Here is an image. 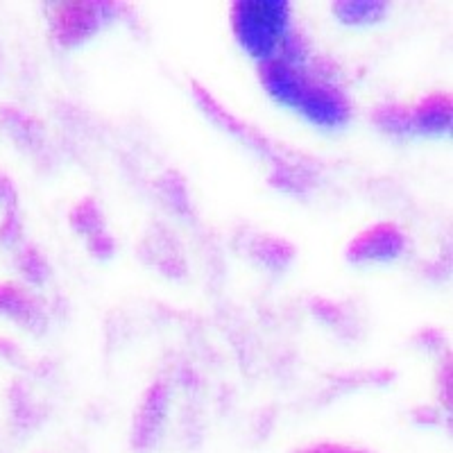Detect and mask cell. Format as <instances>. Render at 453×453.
Wrapping results in <instances>:
<instances>
[{
	"label": "cell",
	"instance_id": "obj_1",
	"mask_svg": "<svg viewBox=\"0 0 453 453\" xmlns=\"http://www.w3.org/2000/svg\"><path fill=\"white\" fill-rule=\"evenodd\" d=\"M261 82L283 107L304 113L318 127H345L351 119V104L335 84L311 75L304 66H290L281 59L263 62Z\"/></svg>",
	"mask_w": 453,
	"mask_h": 453
},
{
	"label": "cell",
	"instance_id": "obj_2",
	"mask_svg": "<svg viewBox=\"0 0 453 453\" xmlns=\"http://www.w3.org/2000/svg\"><path fill=\"white\" fill-rule=\"evenodd\" d=\"M232 27L238 43L254 59L270 62L290 30L286 0H238L232 5Z\"/></svg>",
	"mask_w": 453,
	"mask_h": 453
},
{
	"label": "cell",
	"instance_id": "obj_3",
	"mask_svg": "<svg viewBox=\"0 0 453 453\" xmlns=\"http://www.w3.org/2000/svg\"><path fill=\"white\" fill-rule=\"evenodd\" d=\"M119 10L111 3L100 0H75L57 3L50 7V30L62 48H75L91 39Z\"/></svg>",
	"mask_w": 453,
	"mask_h": 453
},
{
	"label": "cell",
	"instance_id": "obj_4",
	"mask_svg": "<svg viewBox=\"0 0 453 453\" xmlns=\"http://www.w3.org/2000/svg\"><path fill=\"white\" fill-rule=\"evenodd\" d=\"M406 250V236L395 222H376L363 229L347 245V261L354 265L367 263H390L402 257Z\"/></svg>",
	"mask_w": 453,
	"mask_h": 453
},
{
	"label": "cell",
	"instance_id": "obj_5",
	"mask_svg": "<svg viewBox=\"0 0 453 453\" xmlns=\"http://www.w3.org/2000/svg\"><path fill=\"white\" fill-rule=\"evenodd\" d=\"M170 408V388L165 381H155L145 390L141 406L132 424V449L139 453H150L157 449L164 433L165 418Z\"/></svg>",
	"mask_w": 453,
	"mask_h": 453
},
{
	"label": "cell",
	"instance_id": "obj_6",
	"mask_svg": "<svg viewBox=\"0 0 453 453\" xmlns=\"http://www.w3.org/2000/svg\"><path fill=\"white\" fill-rule=\"evenodd\" d=\"M191 87H193V96H196V100H197V104L202 107V111H204L211 120H216L218 125H222V129H226L229 134H234L236 139H241L245 145H250V148H254L257 152H261L265 159L273 161V168L274 165H281L288 161L286 157H283V152L277 148V145L270 143V141L265 139L261 132H258V129L250 127L248 123H242V120H238L234 113L226 111V109L222 107V104L218 103V100L213 98L211 93L206 91L204 87H200L197 82H193Z\"/></svg>",
	"mask_w": 453,
	"mask_h": 453
},
{
	"label": "cell",
	"instance_id": "obj_7",
	"mask_svg": "<svg viewBox=\"0 0 453 453\" xmlns=\"http://www.w3.org/2000/svg\"><path fill=\"white\" fill-rule=\"evenodd\" d=\"M0 315L12 318L26 329H46V313L42 304L14 283H0Z\"/></svg>",
	"mask_w": 453,
	"mask_h": 453
},
{
	"label": "cell",
	"instance_id": "obj_8",
	"mask_svg": "<svg viewBox=\"0 0 453 453\" xmlns=\"http://www.w3.org/2000/svg\"><path fill=\"white\" fill-rule=\"evenodd\" d=\"M412 129L415 134L442 136L451 129L453 109L449 93H431L419 100L418 107H412Z\"/></svg>",
	"mask_w": 453,
	"mask_h": 453
},
{
	"label": "cell",
	"instance_id": "obj_9",
	"mask_svg": "<svg viewBox=\"0 0 453 453\" xmlns=\"http://www.w3.org/2000/svg\"><path fill=\"white\" fill-rule=\"evenodd\" d=\"M0 125L7 134L21 145L23 150H42L43 148V127L30 113L21 111L14 104L0 107Z\"/></svg>",
	"mask_w": 453,
	"mask_h": 453
},
{
	"label": "cell",
	"instance_id": "obj_10",
	"mask_svg": "<svg viewBox=\"0 0 453 453\" xmlns=\"http://www.w3.org/2000/svg\"><path fill=\"white\" fill-rule=\"evenodd\" d=\"M270 184L290 196H306L315 186V177L309 165L288 159L286 164L274 165L270 173Z\"/></svg>",
	"mask_w": 453,
	"mask_h": 453
},
{
	"label": "cell",
	"instance_id": "obj_11",
	"mask_svg": "<svg viewBox=\"0 0 453 453\" xmlns=\"http://www.w3.org/2000/svg\"><path fill=\"white\" fill-rule=\"evenodd\" d=\"M252 257L261 263L263 268L283 273L295 258V248L288 241L279 236H257L250 248Z\"/></svg>",
	"mask_w": 453,
	"mask_h": 453
},
{
	"label": "cell",
	"instance_id": "obj_12",
	"mask_svg": "<svg viewBox=\"0 0 453 453\" xmlns=\"http://www.w3.org/2000/svg\"><path fill=\"white\" fill-rule=\"evenodd\" d=\"M335 19L345 26H370L381 21L388 5L381 0H338L331 5Z\"/></svg>",
	"mask_w": 453,
	"mask_h": 453
},
{
	"label": "cell",
	"instance_id": "obj_13",
	"mask_svg": "<svg viewBox=\"0 0 453 453\" xmlns=\"http://www.w3.org/2000/svg\"><path fill=\"white\" fill-rule=\"evenodd\" d=\"M372 120L392 136L415 134V129H412V111L408 107H402V104H381V107H376V111L372 113Z\"/></svg>",
	"mask_w": 453,
	"mask_h": 453
},
{
	"label": "cell",
	"instance_id": "obj_14",
	"mask_svg": "<svg viewBox=\"0 0 453 453\" xmlns=\"http://www.w3.org/2000/svg\"><path fill=\"white\" fill-rule=\"evenodd\" d=\"M157 188H159V196L168 202L173 211H177L184 218L191 216V196H188L186 181L177 175L175 170L164 173V175L157 180Z\"/></svg>",
	"mask_w": 453,
	"mask_h": 453
},
{
	"label": "cell",
	"instance_id": "obj_15",
	"mask_svg": "<svg viewBox=\"0 0 453 453\" xmlns=\"http://www.w3.org/2000/svg\"><path fill=\"white\" fill-rule=\"evenodd\" d=\"M68 222H71L75 232L87 238L104 229L103 211H100L98 202L93 200V197H84V200H80L78 204L73 206L71 213H68Z\"/></svg>",
	"mask_w": 453,
	"mask_h": 453
},
{
	"label": "cell",
	"instance_id": "obj_16",
	"mask_svg": "<svg viewBox=\"0 0 453 453\" xmlns=\"http://www.w3.org/2000/svg\"><path fill=\"white\" fill-rule=\"evenodd\" d=\"M16 268L21 270L26 281L32 286H43L50 277V265L36 245H23L21 252L16 254Z\"/></svg>",
	"mask_w": 453,
	"mask_h": 453
},
{
	"label": "cell",
	"instance_id": "obj_17",
	"mask_svg": "<svg viewBox=\"0 0 453 453\" xmlns=\"http://www.w3.org/2000/svg\"><path fill=\"white\" fill-rule=\"evenodd\" d=\"M10 403H12V418H14V426L19 431H32L36 424L42 422V412L36 408V403L32 402L27 392L23 390V386L16 383L10 392Z\"/></svg>",
	"mask_w": 453,
	"mask_h": 453
},
{
	"label": "cell",
	"instance_id": "obj_18",
	"mask_svg": "<svg viewBox=\"0 0 453 453\" xmlns=\"http://www.w3.org/2000/svg\"><path fill=\"white\" fill-rule=\"evenodd\" d=\"M23 238V222L16 209H5V218L0 222V242L5 248H14Z\"/></svg>",
	"mask_w": 453,
	"mask_h": 453
},
{
	"label": "cell",
	"instance_id": "obj_19",
	"mask_svg": "<svg viewBox=\"0 0 453 453\" xmlns=\"http://www.w3.org/2000/svg\"><path fill=\"white\" fill-rule=\"evenodd\" d=\"M87 248L96 258H111L113 252H116V241H113L107 229H103V232L87 238Z\"/></svg>",
	"mask_w": 453,
	"mask_h": 453
},
{
	"label": "cell",
	"instance_id": "obj_20",
	"mask_svg": "<svg viewBox=\"0 0 453 453\" xmlns=\"http://www.w3.org/2000/svg\"><path fill=\"white\" fill-rule=\"evenodd\" d=\"M311 311H313L322 322H326V325L331 326L340 325V322H342V315H345L338 304L326 302V299H311Z\"/></svg>",
	"mask_w": 453,
	"mask_h": 453
},
{
	"label": "cell",
	"instance_id": "obj_21",
	"mask_svg": "<svg viewBox=\"0 0 453 453\" xmlns=\"http://www.w3.org/2000/svg\"><path fill=\"white\" fill-rule=\"evenodd\" d=\"M415 342L419 347H426V349H442V345L447 342L444 334L440 329H433V326H424L422 331L415 334Z\"/></svg>",
	"mask_w": 453,
	"mask_h": 453
},
{
	"label": "cell",
	"instance_id": "obj_22",
	"mask_svg": "<svg viewBox=\"0 0 453 453\" xmlns=\"http://www.w3.org/2000/svg\"><path fill=\"white\" fill-rule=\"evenodd\" d=\"M438 392H440V402L444 406H451V361H442V367H440V376H438Z\"/></svg>",
	"mask_w": 453,
	"mask_h": 453
},
{
	"label": "cell",
	"instance_id": "obj_23",
	"mask_svg": "<svg viewBox=\"0 0 453 453\" xmlns=\"http://www.w3.org/2000/svg\"><path fill=\"white\" fill-rule=\"evenodd\" d=\"M0 204H5V209L19 206V191H16L14 181L3 173H0Z\"/></svg>",
	"mask_w": 453,
	"mask_h": 453
},
{
	"label": "cell",
	"instance_id": "obj_24",
	"mask_svg": "<svg viewBox=\"0 0 453 453\" xmlns=\"http://www.w3.org/2000/svg\"><path fill=\"white\" fill-rule=\"evenodd\" d=\"M412 422L418 424V426H438L440 412L433 406H419L412 411Z\"/></svg>",
	"mask_w": 453,
	"mask_h": 453
},
{
	"label": "cell",
	"instance_id": "obj_25",
	"mask_svg": "<svg viewBox=\"0 0 453 453\" xmlns=\"http://www.w3.org/2000/svg\"><path fill=\"white\" fill-rule=\"evenodd\" d=\"M297 453H372V451H367V449L347 447V444L325 442V444H315V447H309V449H302V451Z\"/></svg>",
	"mask_w": 453,
	"mask_h": 453
},
{
	"label": "cell",
	"instance_id": "obj_26",
	"mask_svg": "<svg viewBox=\"0 0 453 453\" xmlns=\"http://www.w3.org/2000/svg\"><path fill=\"white\" fill-rule=\"evenodd\" d=\"M0 356H3V358H19V347H16L12 340L0 338Z\"/></svg>",
	"mask_w": 453,
	"mask_h": 453
}]
</instances>
